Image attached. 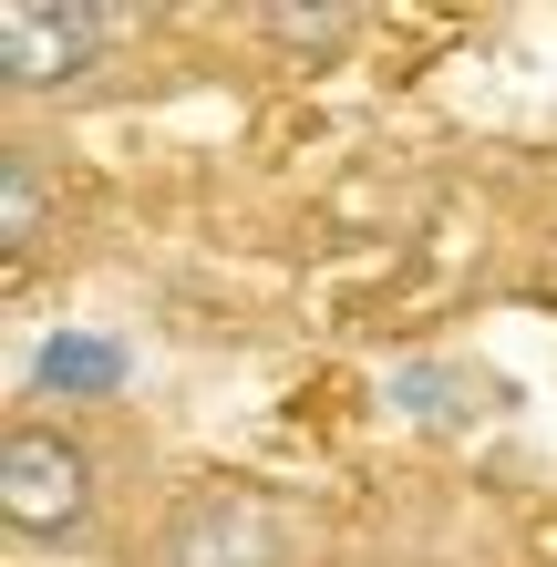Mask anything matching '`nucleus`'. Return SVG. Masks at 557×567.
Segmentation results:
<instances>
[{
    "instance_id": "1",
    "label": "nucleus",
    "mask_w": 557,
    "mask_h": 567,
    "mask_svg": "<svg viewBox=\"0 0 557 567\" xmlns=\"http://www.w3.org/2000/svg\"><path fill=\"white\" fill-rule=\"evenodd\" d=\"M331 526L269 475H176L124 526V567H320Z\"/></svg>"
},
{
    "instance_id": "2",
    "label": "nucleus",
    "mask_w": 557,
    "mask_h": 567,
    "mask_svg": "<svg viewBox=\"0 0 557 567\" xmlns=\"http://www.w3.org/2000/svg\"><path fill=\"white\" fill-rule=\"evenodd\" d=\"M0 526L11 547L83 557L114 537V464L73 413H11L0 423Z\"/></svg>"
},
{
    "instance_id": "3",
    "label": "nucleus",
    "mask_w": 557,
    "mask_h": 567,
    "mask_svg": "<svg viewBox=\"0 0 557 567\" xmlns=\"http://www.w3.org/2000/svg\"><path fill=\"white\" fill-rule=\"evenodd\" d=\"M135 42L114 0H0V93L11 104H83Z\"/></svg>"
},
{
    "instance_id": "4",
    "label": "nucleus",
    "mask_w": 557,
    "mask_h": 567,
    "mask_svg": "<svg viewBox=\"0 0 557 567\" xmlns=\"http://www.w3.org/2000/svg\"><path fill=\"white\" fill-rule=\"evenodd\" d=\"M52 207H62L52 155L31 145V135H0V258H11V269L52 238Z\"/></svg>"
},
{
    "instance_id": "5",
    "label": "nucleus",
    "mask_w": 557,
    "mask_h": 567,
    "mask_svg": "<svg viewBox=\"0 0 557 567\" xmlns=\"http://www.w3.org/2000/svg\"><path fill=\"white\" fill-rule=\"evenodd\" d=\"M258 42H279L289 62H300V73H320V62H341L351 42H362V11H258Z\"/></svg>"
}]
</instances>
